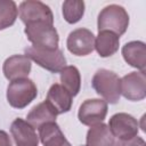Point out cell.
I'll return each instance as SVG.
<instances>
[{"label":"cell","mask_w":146,"mask_h":146,"mask_svg":"<svg viewBox=\"0 0 146 146\" xmlns=\"http://www.w3.org/2000/svg\"><path fill=\"white\" fill-rule=\"evenodd\" d=\"M27 40L38 49L54 50L58 48L59 36L54 24L46 22H35L25 25L24 30Z\"/></svg>","instance_id":"6da1fadb"},{"label":"cell","mask_w":146,"mask_h":146,"mask_svg":"<svg viewBox=\"0 0 146 146\" xmlns=\"http://www.w3.org/2000/svg\"><path fill=\"white\" fill-rule=\"evenodd\" d=\"M98 32L110 31L116 35H122L125 33L129 26V15L127 10L119 5H108L104 7L97 19Z\"/></svg>","instance_id":"7a4b0ae2"},{"label":"cell","mask_w":146,"mask_h":146,"mask_svg":"<svg viewBox=\"0 0 146 146\" xmlns=\"http://www.w3.org/2000/svg\"><path fill=\"white\" fill-rule=\"evenodd\" d=\"M95 91L104 98L106 103L116 104L121 97L120 78L112 71L106 68L98 70L91 80Z\"/></svg>","instance_id":"3957f363"},{"label":"cell","mask_w":146,"mask_h":146,"mask_svg":"<svg viewBox=\"0 0 146 146\" xmlns=\"http://www.w3.org/2000/svg\"><path fill=\"white\" fill-rule=\"evenodd\" d=\"M38 89L29 78L10 81L7 88V100L14 108H24L36 98Z\"/></svg>","instance_id":"277c9868"},{"label":"cell","mask_w":146,"mask_h":146,"mask_svg":"<svg viewBox=\"0 0 146 146\" xmlns=\"http://www.w3.org/2000/svg\"><path fill=\"white\" fill-rule=\"evenodd\" d=\"M25 55L39 66L52 73H60V71L66 66V58L59 48L46 50L29 47L25 49Z\"/></svg>","instance_id":"5b68a950"},{"label":"cell","mask_w":146,"mask_h":146,"mask_svg":"<svg viewBox=\"0 0 146 146\" xmlns=\"http://www.w3.org/2000/svg\"><path fill=\"white\" fill-rule=\"evenodd\" d=\"M18 13L19 18L25 25L35 22H46L49 24H54V15L51 9L41 1H23L19 5Z\"/></svg>","instance_id":"8992f818"},{"label":"cell","mask_w":146,"mask_h":146,"mask_svg":"<svg viewBox=\"0 0 146 146\" xmlns=\"http://www.w3.org/2000/svg\"><path fill=\"white\" fill-rule=\"evenodd\" d=\"M121 95L131 102H139L146 97L145 72H131L120 79Z\"/></svg>","instance_id":"52a82bcc"},{"label":"cell","mask_w":146,"mask_h":146,"mask_svg":"<svg viewBox=\"0 0 146 146\" xmlns=\"http://www.w3.org/2000/svg\"><path fill=\"white\" fill-rule=\"evenodd\" d=\"M107 114V103L103 99H87L79 108V121L88 127H92L103 123Z\"/></svg>","instance_id":"ba28073f"},{"label":"cell","mask_w":146,"mask_h":146,"mask_svg":"<svg viewBox=\"0 0 146 146\" xmlns=\"http://www.w3.org/2000/svg\"><path fill=\"white\" fill-rule=\"evenodd\" d=\"M108 129L113 137L117 139H130L138 135L139 123L128 113H116L108 122Z\"/></svg>","instance_id":"9c48e42d"},{"label":"cell","mask_w":146,"mask_h":146,"mask_svg":"<svg viewBox=\"0 0 146 146\" xmlns=\"http://www.w3.org/2000/svg\"><path fill=\"white\" fill-rule=\"evenodd\" d=\"M66 46L71 54L75 56H87L95 49V35L88 29H76L68 34Z\"/></svg>","instance_id":"30bf717a"},{"label":"cell","mask_w":146,"mask_h":146,"mask_svg":"<svg viewBox=\"0 0 146 146\" xmlns=\"http://www.w3.org/2000/svg\"><path fill=\"white\" fill-rule=\"evenodd\" d=\"M31 59L26 55H13L8 57L2 66L3 74L9 81L25 79L31 72Z\"/></svg>","instance_id":"8fae6325"},{"label":"cell","mask_w":146,"mask_h":146,"mask_svg":"<svg viewBox=\"0 0 146 146\" xmlns=\"http://www.w3.org/2000/svg\"><path fill=\"white\" fill-rule=\"evenodd\" d=\"M10 133L16 146H38L39 136L35 129L25 120L17 117L10 125Z\"/></svg>","instance_id":"7c38bea8"},{"label":"cell","mask_w":146,"mask_h":146,"mask_svg":"<svg viewBox=\"0 0 146 146\" xmlns=\"http://www.w3.org/2000/svg\"><path fill=\"white\" fill-rule=\"evenodd\" d=\"M124 60L132 67L145 72L146 66V46L143 41H130L122 47Z\"/></svg>","instance_id":"4fadbf2b"},{"label":"cell","mask_w":146,"mask_h":146,"mask_svg":"<svg viewBox=\"0 0 146 146\" xmlns=\"http://www.w3.org/2000/svg\"><path fill=\"white\" fill-rule=\"evenodd\" d=\"M46 102L56 111L57 114L66 113L72 107L71 94L62 84L58 83H55L49 88Z\"/></svg>","instance_id":"5bb4252c"},{"label":"cell","mask_w":146,"mask_h":146,"mask_svg":"<svg viewBox=\"0 0 146 146\" xmlns=\"http://www.w3.org/2000/svg\"><path fill=\"white\" fill-rule=\"evenodd\" d=\"M56 111L44 100L38 105H35L26 116V121L34 128L39 129L41 125L49 123V122H56L57 117Z\"/></svg>","instance_id":"9a60e30c"},{"label":"cell","mask_w":146,"mask_h":146,"mask_svg":"<svg viewBox=\"0 0 146 146\" xmlns=\"http://www.w3.org/2000/svg\"><path fill=\"white\" fill-rule=\"evenodd\" d=\"M39 138L43 146H72L56 122H49L39 129Z\"/></svg>","instance_id":"2e32d148"},{"label":"cell","mask_w":146,"mask_h":146,"mask_svg":"<svg viewBox=\"0 0 146 146\" xmlns=\"http://www.w3.org/2000/svg\"><path fill=\"white\" fill-rule=\"evenodd\" d=\"M120 38L113 32L100 31L95 38V49L100 57H110L119 50Z\"/></svg>","instance_id":"e0dca14e"},{"label":"cell","mask_w":146,"mask_h":146,"mask_svg":"<svg viewBox=\"0 0 146 146\" xmlns=\"http://www.w3.org/2000/svg\"><path fill=\"white\" fill-rule=\"evenodd\" d=\"M114 137L108 127L104 123H99L90 127L87 132L86 144L82 146H114Z\"/></svg>","instance_id":"ac0fdd59"},{"label":"cell","mask_w":146,"mask_h":146,"mask_svg":"<svg viewBox=\"0 0 146 146\" xmlns=\"http://www.w3.org/2000/svg\"><path fill=\"white\" fill-rule=\"evenodd\" d=\"M60 82L72 97L76 96L81 88V75L79 70L73 65L65 66L60 71Z\"/></svg>","instance_id":"d6986e66"},{"label":"cell","mask_w":146,"mask_h":146,"mask_svg":"<svg viewBox=\"0 0 146 146\" xmlns=\"http://www.w3.org/2000/svg\"><path fill=\"white\" fill-rule=\"evenodd\" d=\"M62 8L64 19L68 24L78 23L84 14V2L81 0H66Z\"/></svg>","instance_id":"ffe728a7"},{"label":"cell","mask_w":146,"mask_h":146,"mask_svg":"<svg viewBox=\"0 0 146 146\" xmlns=\"http://www.w3.org/2000/svg\"><path fill=\"white\" fill-rule=\"evenodd\" d=\"M18 9L11 0H0V30L11 26L17 18Z\"/></svg>","instance_id":"44dd1931"},{"label":"cell","mask_w":146,"mask_h":146,"mask_svg":"<svg viewBox=\"0 0 146 146\" xmlns=\"http://www.w3.org/2000/svg\"><path fill=\"white\" fill-rule=\"evenodd\" d=\"M114 146H145V140L141 137L135 136L130 139H117Z\"/></svg>","instance_id":"7402d4cb"},{"label":"cell","mask_w":146,"mask_h":146,"mask_svg":"<svg viewBox=\"0 0 146 146\" xmlns=\"http://www.w3.org/2000/svg\"><path fill=\"white\" fill-rule=\"evenodd\" d=\"M0 146H11L10 138L8 133L3 130H0Z\"/></svg>","instance_id":"603a6c76"}]
</instances>
